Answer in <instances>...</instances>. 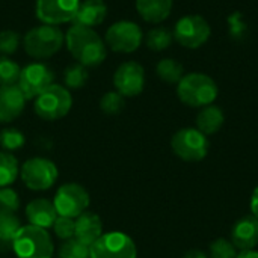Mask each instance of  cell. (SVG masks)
<instances>
[{
	"label": "cell",
	"mask_w": 258,
	"mask_h": 258,
	"mask_svg": "<svg viewBox=\"0 0 258 258\" xmlns=\"http://www.w3.org/2000/svg\"><path fill=\"white\" fill-rule=\"evenodd\" d=\"M89 194L88 190L77 183L62 184L53 200L54 209L59 216H67L71 219L79 218L89 207Z\"/></svg>",
	"instance_id": "obj_9"
},
{
	"label": "cell",
	"mask_w": 258,
	"mask_h": 258,
	"mask_svg": "<svg viewBox=\"0 0 258 258\" xmlns=\"http://www.w3.org/2000/svg\"><path fill=\"white\" fill-rule=\"evenodd\" d=\"M224 122H225V115L222 109L215 104H209L203 107L200 113L197 115V128L206 136L215 135L216 132H219Z\"/></svg>",
	"instance_id": "obj_21"
},
{
	"label": "cell",
	"mask_w": 258,
	"mask_h": 258,
	"mask_svg": "<svg viewBox=\"0 0 258 258\" xmlns=\"http://www.w3.org/2000/svg\"><path fill=\"white\" fill-rule=\"evenodd\" d=\"M209 139L198 128L186 127L178 130L171 139V148L175 156L184 162H200L209 153Z\"/></svg>",
	"instance_id": "obj_6"
},
{
	"label": "cell",
	"mask_w": 258,
	"mask_h": 258,
	"mask_svg": "<svg viewBox=\"0 0 258 258\" xmlns=\"http://www.w3.org/2000/svg\"><path fill=\"white\" fill-rule=\"evenodd\" d=\"M23 44L29 56L35 59H45L60 50L63 44V33L57 26L41 24L24 35Z\"/></svg>",
	"instance_id": "obj_4"
},
{
	"label": "cell",
	"mask_w": 258,
	"mask_h": 258,
	"mask_svg": "<svg viewBox=\"0 0 258 258\" xmlns=\"http://www.w3.org/2000/svg\"><path fill=\"white\" fill-rule=\"evenodd\" d=\"M144 39L142 29L133 21H116L106 32V45L118 53L136 51Z\"/></svg>",
	"instance_id": "obj_11"
},
{
	"label": "cell",
	"mask_w": 258,
	"mask_h": 258,
	"mask_svg": "<svg viewBox=\"0 0 258 258\" xmlns=\"http://www.w3.org/2000/svg\"><path fill=\"white\" fill-rule=\"evenodd\" d=\"M113 85L116 92L122 97H136L144 91L145 86V71L138 62L121 63L113 76Z\"/></svg>",
	"instance_id": "obj_14"
},
{
	"label": "cell",
	"mask_w": 258,
	"mask_h": 258,
	"mask_svg": "<svg viewBox=\"0 0 258 258\" xmlns=\"http://www.w3.org/2000/svg\"><path fill=\"white\" fill-rule=\"evenodd\" d=\"M20 174L18 160L12 153L0 151V187L11 186Z\"/></svg>",
	"instance_id": "obj_23"
},
{
	"label": "cell",
	"mask_w": 258,
	"mask_h": 258,
	"mask_svg": "<svg viewBox=\"0 0 258 258\" xmlns=\"http://www.w3.org/2000/svg\"><path fill=\"white\" fill-rule=\"evenodd\" d=\"M73 106V97L65 86L50 85L42 94L35 98V113L45 121L63 118Z\"/></svg>",
	"instance_id": "obj_5"
},
{
	"label": "cell",
	"mask_w": 258,
	"mask_h": 258,
	"mask_svg": "<svg viewBox=\"0 0 258 258\" xmlns=\"http://www.w3.org/2000/svg\"><path fill=\"white\" fill-rule=\"evenodd\" d=\"M63 82H65L67 88H70V89H80L88 82L86 67H83L80 63L70 65L63 73Z\"/></svg>",
	"instance_id": "obj_26"
},
{
	"label": "cell",
	"mask_w": 258,
	"mask_h": 258,
	"mask_svg": "<svg viewBox=\"0 0 258 258\" xmlns=\"http://www.w3.org/2000/svg\"><path fill=\"white\" fill-rule=\"evenodd\" d=\"M251 210H252V216H255L258 219V186L251 197Z\"/></svg>",
	"instance_id": "obj_35"
},
{
	"label": "cell",
	"mask_w": 258,
	"mask_h": 258,
	"mask_svg": "<svg viewBox=\"0 0 258 258\" xmlns=\"http://www.w3.org/2000/svg\"><path fill=\"white\" fill-rule=\"evenodd\" d=\"M103 234V222L98 215L85 212L76 218L74 237L82 243L91 246Z\"/></svg>",
	"instance_id": "obj_19"
},
{
	"label": "cell",
	"mask_w": 258,
	"mask_h": 258,
	"mask_svg": "<svg viewBox=\"0 0 258 258\" xmlns=\"http://www.w3.org/2000/svg\"><path fill=\"white\" fill-rule=\"evenodd\" d=\"M65 42L68 51L83 67H97L106 59V42L91 27L73 24L65 35Z\"/></svg>",
	"instance_id": "obj_1"
},
{
	"label": "cell",
	"mask_w": 258,
	"mask_h": 258,
	"mask_svg": "<svg viewBox=\"0 0 258 258\" xmlns=\"http://www.w3.org/2000/svg\"><path fill=\"white\" fill-rule=\"evenodd\" d=\"M183 65L180 62H177L175 59H171V57H166V59H162L157 67H156V73L157 76L169 83V85H174V83H178L181 79H183Z\"/></svg>",
	"instance_id": "obj_24"
},
{
	"label": "cell",
	"mask_w": 258,
	"mask_h": 258,
	"mask_svg": "<svg viewBox=\"0 0 258 258\" xmlns=\"http://www.w3.org/2000/svg\"><path fill=\"white\" fill-rule=\"evenodd\" d=\"M107 15V6L103 0H85L80 2L77 12L73 18V24L95 27L104 21Z\"/></svg>",
	"instance_id": "obj_18"
},
{
	"label": "cell",
	"mask_w": 258,
	"mask_h": 258,
	"mask_svg": "<svg viewBox=\"0 0 258 258\" xmlns=\"http://www.w3.org/2000/svg\"><path fill=\"white\" fill-rule=\"evenodd\" d=\"M80 0H36L35 12L41 23L59 26L73 21Z\"/></svg>",
	"instance_id": "obj_13"
},
{
	"label": "cell",
	"mask_w": 258,
	"mask_h": 258,
	"mask_svg": "<svg viewBox=\"0 0 258 258\" xmlns=\"http://www.w3.org/2000/svg\"><path fill=\"white\" fill-rule=\"evenodd\" d=\"M91 258H136L138 251L135 242L121 231L101 234L91 246Z\"/></svg>",
	"instance_id": "obj_7"
},
{
	"label": "cell",
	"mask_w": 258,
	"mask_h": 258,
	"mask_svg": "<svg viewBox=\"0 0 258 258\" xmlns=\"http://www.w3.org/2000/svg\"><path fill=\"white\" fill-rule=\"evenodd\" d=\"M177 95L180 101L190 107H206L213 104L218 97V85L203 73H190L183 76L177 83Z\"/></svg>",
	"instance_id": "obj_2"
},
{
	"label": "cell",
	"mask_w": 258,
	"mask_h": 258,
	"mask_svg": "<svg viewBox=\"0 0 258 258\" xmlns=\"http://www.w3.org/2000/svg\"><path fill=\"white\" fill-rule=\"evenodd\" d=\"M26 218L30 225L47 230L53 227L57 218V212L51 201L45 198H36L26 206Z\"/></svg>",
	"instance_id": "obj_17"
},
{
	"label": "cell",
	"mask_w": 258,
	"mask_h": 258,
	"mask_svg": "<svg viewBox=\"0 0 258 258\" xmlns=\"http://www.w3.org/2000/svg\"><path fill=\"white\" fill-rule=\"evenodd\" d=\"M26 97L18 85L0 86V122H11L17 119L24 110Z\"/></svg>",
	"instance_id": "obj_15"
},
{
	"label": "cell",
	"mask_w": 258,
	"mask_h": 258,
	"mask_svg": "<svg viewBox=\"0 0 258 258\" xmlns=\"http://www.w3.org/2000/svg\"><path fill=\"white\" fill-rule=\"evenodd\" d=\"M125 106L124 97L119 92H106L100 100V107L106 115H118Z\"/></svg>",
	"instance_id": "obj_30"
},
{
	"label": "cell",
	"mask_w": 258,
	"mask_h": 258,
	"mask_svg": "<svg viewBox=\"0 0 258 258\" xmlns=\"http://www.w3.org/2000/svg\"><path fill=\"white\" fill-rule=\"evenodd\" d=\"M183 258H210L207 254H204L203 251H190L187 252Z\"/></svg>",
	"instance_id": "obj_37"
},
{
	"label": "cell",
	"mask_w": 258,
	"mask_h": 258,
	"mask_svg": "<svg viewBox=\"0 0 258 258\" xmlns=\"http://www.w3.org/2000/svg\"><path fill=\"white\" fill-rule=\"evenodd\" d=\"M138 14L148 23L166 20L172 9V0H136Z\"/></svg>",
	"instance_id": "obj_20"
},
{
	"label": "cell",
	"mask_w": 258,
	"mask_h": 258,
	"mask_svg": "<svg viewBox=\"0 0 258 258\" xmlns=\"http://www.w3.org/2000/svg\"><path fill=\"white\" fill-rule=\"evenodd\" d=\"M210 258H236L237 257V249L231 243V240L227 239H216L215 242L210 243L209 246Z\"/></svg>",
	"instance_id": "obj_31"
},
{
	"label": "cell",
	"mask_w": 258,
	"mask_h": 258,
	"mask_svg": "<svg viewBox=\"0 0 258 258\" xmlns=\"http://www.w3.org/2000/svg\"><path fill=\"white\" fill-rule=\"evenodd\" d=\"M20 209V197L11 187H0V213H15Z\"/></svg>",
	"instance_id": "obj_32"
},
{
	"label": "cell",
	"mask_w": 258,
	"mask_h": 258,
	"mask_svg": "<svg viewBox=\"0 0 258 258\" xmlns=\"http://www.w3.org/2000/svg\"><path fill=\"white\" fill-rule=\"evenodd\" d=\"M20 177L30 190H47L57 180V168L48 159L32 157L23 163Z\"/></svg>",
	"instance_id": "obj_8"
},
{
	"label": "cell",
	"mask_w": 258,
	"mask_h": 258,
	"mask_svg": "<svg viewBox=\"0 0 258 258\" xmlns=\"http://www.w3.org/2000/svg\"><path fill=\"white\" fill-rule=\"evenodd\" d=\"M20 45V33L14 30L0 32V56H8L17 51Z\"/></svg>",
	"instance_id": "obj_34"
},
{
	"label": "cell",
	"mask_w": 258,
	"mask_h": 258,
	"mask_svg": "<svg viewBox=\"0 0 258 258\" xmlns=\"http://www.w3.org/2000/svg\"><path fill=\"white\" fill-rule=\"evenodd\" d=\"M24 142L26 138L18 128H3L0 132V147L3 148V151H18L24 145Z\"/></svg>",
	"instance_id": "obj_27"
},
{
	"label": "cell",
	"mask_w": 258,
	"mask_h": 258,
	"mask_svg": "<svg viewBox=\"0 0 258 258\" xmlns=\"http://www.w3.org/2000/svg\"><path fill=\"white\" fill-rule=\"evenodd\" d=\"M231 243L240 251H249L257 246L258 219L255 216H245L233 225Z\"/></svg>",
	"instance_id": "obj_16"
},
{
	"label": "cell",
	"mask_w": 258,
	"mask_h": 258,
	"mask_svg": "<svg viewBox=\"0 0 258 258\" xmlns=\"http://www.w3.org/2000/svg\"><path fill=\"white\" fill-rule=\"evenodd\" d=\"M236 258H258V251L249 249V251H240V254H237Z\"/></svg>",
	"instance_id": "obj_36"
},
{
	"label": "cell",
	"mask_w": 258,
	"mask_h": 258,
	"mask_svg": "<svg viewBox=\"0 0 258 258\" xmlns=\"http://www.w3.org/2000/svg\"><path fill=\"white\" fill-rule=\"evenodd\" d=\"M74 228H76V221L67 216H59L56 218L54 224H53V230L54 234L60 239V240H70L74 237Z\"/></svg>",
	"instance_id": "obj_33"
},
{
	"label": "cell",
	"mask_w": 258,
	"mask_h": 258,
	"mask_svg": "<svg viewBox=\"0 0 258 258\" xmlns=\"http://www.w3.org/2000/svg\"><path fill=\"white\" fill-rule=\"evenodd\" d=\"M210 33L212 29L206 18L200 15H186L177 21L172 35L180 45L195 50L209 41Z\"/></svg>",
	"instance_id": "obj_10"
},
{
	"label": "cell",
	"mask_w": 258,
	"mask_h": 258,
	"mask_svg": "<svg viewBox=\"0 0 258 258\" xmlns=\"http://www.w3.org/2000/svg\"><path fill=\"white\" fill-rule=\"evenodd\" d=\"M59 258H91L89 246L77 240L76 237L65 240L59 249Z\"/></svg>",
	"instance_id": "obj_29"
},
{
	"label": "cell",
	"mask_w": 258,
	"mask_h": 258,
	"mask_svg": "<svg viewBox=\"0 0 258 258\" xmlns=\"http://www.w3.org/2000/svg\"><path fill=\"white\" fill-rule=\"evenodd\" d=\"M21 228L20 219L15 213H0V249L6 251L12 248V242Z\"/></svg>",
	"instance_id": "obj_22"
},
{
	"label": "cell",
	"mask_w": 258,
	"mask_h": 258,
	"mask_svg": "<svg viewBox=\"0 0 258 258\" xmlns=\"http://www.w3.org/2000/svg\"><path fill=\"white\" fill-rule=\"evenodd\" d=\"M53 71L47 65L35 62L21 70L17 85L21 89L26 100H33L39 94H42L50 85H53Z\"/></svg>",
	"instance_id": "obj_12"
},
{
	"label": "cell",
	"mask_w": 258,
	"mask_h": 258,
	"mask_svg": "<svg viewBox=\"0 0 258 258\" xmlns=\"http://www.w3.org/2000/svg\"><path fill=\"white\" fill-rule=\"evenodd\" d=\"M172 39H174V35L165 29V27H156L153 30H150L147 33V45L150 50H154V51H162V50H166L171 44H172Z\"/></svg>",
	"instance_id": "obj_25"
},
{
	"label": "cell",
	"mask_w": 258,
	"mask_h": 258,
	"mask_svg": "<svg viewBox=\"0 0 258 258\" xmlns=\"http://www.w3.org/2000/svg\"><path fill=\"white\" fill-rule=\"evenodd\" d=\"M21 68L8 56H0V86L17 85Z\"/></svg>",
	"instance_id": "obj_28"
},
{
	"label": "cell",
	"mask_w": 258,
	"mask_h": 258,
	"mask_svg": "<svg viewBox=\"0 0 258 258\" xmlns=\"http://www.w3.org/2000/svg\"><path fill=\"white\" fill-rule=\"evenodd\" d=\"M12 249L18 258H51L54 252L53 240L47 230L30 224L21 225L12 242Z\"/></svg>",
	"instance_id": "obj_3"
}]
</instances>
